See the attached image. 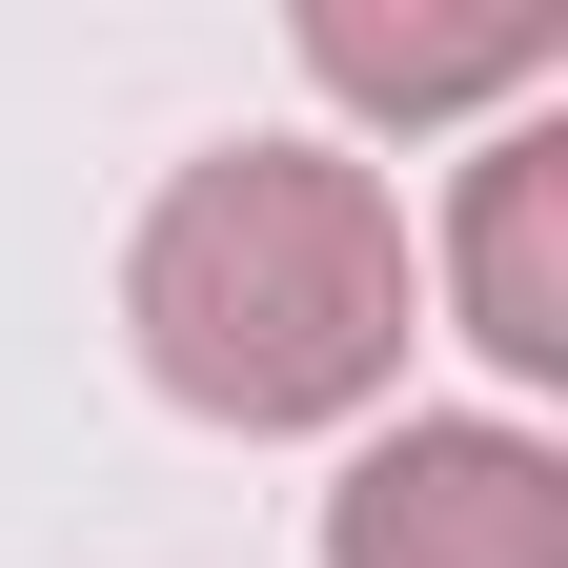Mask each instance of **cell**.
<instances>
[{
    "label": "cell",
    "mask_w": 568,
    "mask_h": 568,
    "mask_svg": "<svg viewBox=\"0 0 568 568\" xmlns=\"http://www.w3.org/2000/svg\"><path fill=\"white\" fill-rule=\"evenodd\" d=\"M426 305L467 325V366L508 386V426L568 386V102H528V122H487V142H467Z\"/></svg>",
    "instance_id": "cell-3"
},
{
    "label": "cell",
    "mask_w": 568,
    "mask_h": 568,
    "mask_svg": "<svg viewBox=\"0 0 568 568\" xmlns=\"http://www.w3.org/2000/svg\"><path fill=\"white\" fill-rule=\"evenodd\" d=\"M426 345V244L386 163H345L325 122H244L203 163L142 183L122 224V366L224 447H366Z\"/></svg>",
    "instance_id": "cell-1"
},
{
    "label": "cell",
    "mask_w": 568,
    "mask_h": 568,
    "mask_svg": "<svg viewBox=\"0 0 568 568\" xmlns=\"http://www.w3.org/2000/svg\"><path fill=\"white\" fill-rule=\"evenodd\" d=\"M325 568H568V447L508 406H386L325 487Z\"/></svg>",
    "instance_id": "cell-2"
},
{
    "label": "cell",
    "mask_w": 568,
    "mask_h": 568,
    "mask_svg": "<svg viewBox=\"0 0 568 568\" xmlns=\"http://www.w3.org/2000/svg\"><path fill=\"white\" fill-rule=\"evenodd\" d=\"M284 61L345 102V163L366 142H426V122H528L568 82V0H487V21H406V0H305L284 21Z\"/></svg>",
    "instance_id": "cell-4"
}]
</instances>
